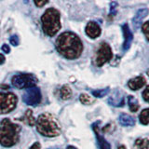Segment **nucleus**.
<instances>
[{"mask_svg": "<svg viewBox=\"0 0 149 149\" xmlns=\"http://www.w3.org/2000/svg\"><path fill=\"white\" fill-rule=\"evenodd\" d=\"M116 7H118V3L116 2H112L110 4V15L115 16L116 14Z\"/></svg>", "mask_w": 149, "mask_h": 149, "instance_id": "nucleus-25", "label": "nucleus"}, {"mask_svg": "<svg viewBox=\"0 0 149 149\" xmlns=\"http://www.w3.org/2000/svg\"><path fill=\"white\" fill-rule=\"evenodd\" d=\"M134 146L137 149H148L149 147V140L147 139H137L135 141Z\"/></svg>", "mask_w": 149, "mask_h": 149, "instance_id": "nucleus-20", "label": "nucleus"}, {"mask_svg": "<svg viewBox=\"0 0 149 149\" xmlns=\"http://www.w3.org/2000/svg\"><path fill=\"white\" fill-rule=\"evenodd\" d=\"M146 78H144V77L139 76V77L130 79L128 82V87L132 91H138L146 85Z\"/></svg>", "mask_w": 149, "mask_h": 149, "instance_id": "nucleus-14", "label": "nucleus"}, {"mask_svg": "<svg viewBox=\"0 0 149 149\" xmlns=\"http://www.w3.org/2000/svg\"><path fill=\"white\" fill-rule=\"evenodd\" d=\"M5 62H6V58H5L4 54L0 53V65H2L3 63H5Z\"/></svg>", "mask_w": 149, "mask_h": 149, "instance_id": "nucleus-30", "label": "nucleus"}, {"mask_svg": "<svg viewBox=\"0 0 149 149\" xmlns=\"http://www.w3.org/2000/svg\"><path fill=\"white\" fill-rule=\"evenodd\" d=\"M112 58H113V52H112L110 45L106 43V42H102V43H101L99 49H98L95 54L96 65L99 67H102L104 63L111 61Z\"/></svg>", "mask_w": 149, "mask_h": 149, "instance_id": "nucleus-7", "label": "nucleus"}, {"mask_svg": "<svg viewBox=\"0 0 149 149\" xmlns=\"http://www.w3.org/2000/svg\"><path fill=\"white\" fill-rule=\"evenodd\" d=\"M12 85L19 88V90H22V88H30L36 87L37 83V78L32 74H15L11 79Z\"/></svg>", "mask_w": 149, "mask_h": 149, "instance_id": "nucleus-5", "label": "nucleus"}, {"mask_svg": "<svg viewBox=\"0 0 149 149\" xmlns=\"http://www.w3.org/2000/svg\"><path fill=\"white\" fill-rule=\"evenodd\" d=\"M36 130L45 137H56L61 133V126L57 118L49 113L39 115L36 121Z\"/></svg>", "mask_w": 149, "mask_h": 149, "instance_id": "nucleus-3", "label": "nucleus"}, {"mask_svg": "<svg viewBox=\"0 0 149 149\" xmlns=\"http://www.w3.org/2000/svg\"><path fill=\"white\" fill-rule=\"evenodd\" d=\"M1 49H2L3 52L7 53V54L10 52V48H9V46H8V45H7V44H4V45L2 46Z\"/></svg>", "mask_w": 149, "mask_h": 149, "instance_id": "nucleus-28", "label": "nucleus"}, {"mask_svg": "<svg viewBox=\"0 0 149 149\" xmlns=\"http://www.w3.org/2000/svg\"><path fill=\"white\" fill-rule=\"evenodd\" d=\"M21 120L23 121L25 124L31 126V127H33V126L36 125V119L35 118V116H33V112H32L31 109L26 110L24 116H23L22 118H21Z\"/></svg>", "mask_w": 149, "mask_h": 149, "instance_id": "nucleus-16", "label": "nucleus"}, {"mask_svg": "<svg viewBox=\"0 0 149 149\" xmlns=\"http://www.w3.org/2000/svg\"><path fill=\"white\" fill-rule=\"evenodd\" d=\"M99 124H100V121H97V122L92 124V130L95 133L98 147H99V149H111L110 143L107 142L104 139V137L102 136L99 132Z\"/></svg>", "mask_w": 149, "mask_h": 149, "instance_id": "nucleus-9", "label": "nucleus"}, {"mask_svg": "<svg viewBox=\"0 0 149 149\" xmlns=\"http://www.w3.org/2000/svg\"><path fill=\"white\" fill-rule=\"evenodd\" d=\"M142 31L143 33L144 36L147 39V41H149V21L146 22L142 26Z\"/></svg>", "mask_w": 149, "mask_h": 149, "instance_id": "nucleus-23", "label": "nucleus"}, {"mask_svg": "<svg viewBox=\"0 0 149 149\" xmlns=\"http://www.w3.org/2000/svg\"><path fill=\"white\" fill-rule=\"evenodd\" d=\"M49 3V1H43V0H41V1H35V5L37 7V8H41L45 6Z\"/></svg>", "mask_w": 149, "mask_h": 149, "instance_id": "nucleus-27", "label": "nucleus"}, {"mask_svg": "<svg viewBox=\"0 0 149 149\" xmlns=\"http://www.w3.org/2000/svg\"><path fill=\"white\" fill-rule=\"evenodd\" d=\"M9 42H10V44L14 47H17L19 45V42H20V40H19V37L17 35H13L10 36V38H9Z\"/></svg>", "mask_w": 149, "mask_h": 149, "instance_id": "nucleus-24", "label": "nucleus"}, {"mask_svg": "<svg viewBox=\"0 0 149 149\" xmlns=\"http://www.w3.org/2000/svg\"><path fill=\"white\" fill-rule=\"evenodd\" d=\"M148 13H149V9L146 8H140L136 12L135 16L132 19V24H133V28L135 30H137L138 28L141 26L142 22L143 21V19L148 15Z\"/></svg>", "mask_w": 149, "mask_h": 149, "instance_id": "nucleus-12", "label": "nucleus"}, {"mask_svg": "<svg viewBox=\"0 0 149 149\" xmlns=\"http://www.w3.org/2000/svg\"><path fill=\"white\" fill-rule=\"evenodd\" d=\"M108 102H109L110 105L115 106V107L123 106L124 104H125V100H124L123 94L119 91H115L113 94L109 97Z\"/></svg>", "mask_w": 149, "mask_h": 149, "instance_id": "nucleus-13", "label": "nucleus"}, {"mask_svg": "<svg viewBox=\"0 0 149 149\" xmlns=\"http://www.w3.org/2000/svg\"><path fill=\"white\" fill-rule=\"evenodd\" d=\"M41 23L43 32L49 36H54L61 29V14L54 8H47L41 16Z\"/></svg>", "mask_w": 149, "mask_h": 149, "instance_id": "nucleus-4", "label": "nucleus"}, {"mask_svg": "<svg viewBox=\"0 0 149 149\" xmlns=\"http://www.w3.org/2000/svg\"><path fill=\"white\" fill-rule=\"evenodd\" d=\"M17 96L12 92H0V114H8L15 109Z\"/></svg>", "mask_w": 149, "mask_h": 149, "instance_id": "nucleus-6", "label": "nucleus"}, {"mask_svg": "<svg viewBox=\"0 0 149 149\" xmlns=\"http://www.w3.org/2000/svg\"><path fill=\"white\" fill-rule=\"evenodd\" d=\"M85 32H86V35L88 37H91V38H92V39H95L101 36L102 29L97 22H90L87 23L86 28H85Z\"/></svg>", "mask_w": 149, "mask_h": 149, "instance_id": "nucleus-11", "label": "nucleus"}, {"mask_svg": "<svg viewBox=\"0 0 149 149\" xmlns=\"http://www.w3.org/2000/svg\"><path fill=\"white\" fill-rule=\"evenodd\" d=\"M128 104H129V107H130V110L135 113V112H137L138 109H139V102L137 101L136 98H134L132 95H130L128 97Z\"/></svg>", "mask_w": 149, "mask_h": 149, "instance_id": "nucleus-18", "label": "nucleus"}, {"mask_svg": "<svg viewBox=\"0 0 149 149\" xmlns=\"http://www.w3.org/2000/svg\"><path fill=\"white\" fill-rule=\"evenodd\" d=\"M146 73H147V74H148V77H149V69L147 70V72H146Z\"/></svg>", "mask_w": 149, "mask_h": 149, "instance_id": "nucleus-33", "label": "nucleus"}, {"mask_svg": "<svg viewBox=\"0 0 149 149\" xmlns=\"http://www.w3.org/2000/svg\"><path fill=\"white\" fill-rule=\"evenodd\" d=\"M121 28H122L123 36H124V42H123L122 49L124 51H127L130 49V46H132V40H133V35L130 29V26L128 23H124V24L121 26Z\"/></svg>", "mask_w": 149, "mask_h": 149, "instance_id": "nucleus-10", "label": "nucleus"}, {"mask_svg": "<svg viewBox=\"0 0 149 149\" xmlns=\"http://www.w3.org/2000/svg\"><path fill=\"white\" fill-rule=\"evenodd\" d=\"M29 149H41V146H40V143L38 142H36V143H34L32 144Z\"/></svg>", "mask_w": 149, "mask_h": 149, "instance_id": "nucleus-29", "label": "nucleus"}, {"mask_svg": "<svg viewBox=\"0 0 149 149\" xmlns=\"http://www.w3.org/2000/svg\"><path fill=\"white\" fill-rule=\"evenodd\" d=\"M56 49L68 60H74L81 56L83 43L79 36L73 32H63L56 39Z\"/></svg>", "mask_w": 149, "mask_h": 149, "instance_id": "nucleus-1", "label": "nucleus"}, {"mask_svg": "<svg viewBox=\"0 0 149 149\" xmlns=\"http://www.w3.org/2000/svg\"><path fill=\"white\" fill-rule=\"evenodd\" d=\"M139 120L140 123L143 125L149 124V108H146L141 112L139 116Z\"/></svg>", "mask_w": 149, "mask_h": 149, "instance_id": "nucleus-19", "label": "nucleus"}, {"mask_svg": "<svg viewBox=\"0 0 149 149\" xmlns=\"http://www.w3.org/2000/svg\"><path fill=\"white\" fill-rule=\"evenodd\" d=\"M72 90L68 85H64L60 90V96L63 100H69L72 97Z\"/></svg>", "mask_w": 149, "mask_h": 149, "instance_id": "nucleus-17", "label": "nucleus"}, {"mask_svg": "<svg viewBox=\"0 0 149 149\" xmlns=\"http://www.w3.org/2000/svg\"><path fill=\"white\" fill-rule=\"evenodd\" d=\"M118 149H126L125 146H123V144H121V146H118Z\"/></svg>", "mask_w": 149, "mask_h": 149, "instance_id": "nucleus-32", "label": "nucleus"}, {"mask_svg": "<svg viewBox=\"0 0 149 149\" xmlns=\"http://www.w3.org/2000/svg\"><path fill=\"white\" fill-rule=\"evenodd\" d=\"M79 100H80V102L85 105H90L94 102V99H93L92 97H91L90 95L86 94V93H82V94H80V96H79Z\"/></svg>", "mask_w": 149, "mask_h": 149, "instance_id": "nucleus-22", "label": "nucleus"}, {"mask_svg": "<svg viewBox=\"0 0 149 149\" xmlns=\"http://www.w3.org/2000/svg\"><path fill=\"white\" fill-rule=\"evenodd\" d=\"M110 91V88L107 87L105 88H102V90H96V91H91V94L96 97V98H102L106 96L107 94L109 93Z\"/></svg>", "mask_w": 149, "mask_h": 149, "instance_id": "nucleus-21", "label": "nucleus"}, {"mask_svg": "<svg viewBox=\"0 0 149 149\" xmlns=\"http://www.w3.org/2000/svg\"><path fill=\"white\" fill-rule=\"evenodd\" d=\"M42 100V95L39 88L34 87L27 88L22 94V101L27 105L36 106L38 105Z\"/></svg>", "mask_w": 149, "mask_h": 149, "instance_id": "nucleus-8", "label": "nucleus"}, {"mask_svg": "<svg viewBox=\"0 0 149 149\" xmlns=\"http://www.w3.org/2000/svg\"><path fill=\"white\" fill-rule=\"evenodd\" d=\"M66 149H77V147H74V146H68L67 147H66Z\"/></svg>", "mask_w": 149, "mask_h": 149, "instance_id": "nucleus-31", "label": "nucleus"}, {"mask_svg": "<svg viewBox=\"0 0 149 149\" xmlns=\"http://www.w3.org/2000/svg\"><path fill=\"white\" fill-rule=\"evenodd\" d=\"M143 99L146 101V102H149V86H147L146 88L143 90V93H142Z\"/></svg>", "mask_w": 149, "mask_h": 149, "instance_id": "nucleus-26", "label": "nucleus"}, {"mask_svg": "<svg viewBox=\"0 0 149 149\" xmlns=\"http://www.w3.org/2000/svg\"><path fill=\"white\" fill-rule=\"evenodd\" d=\"M118 121L120 125L124 126V127H132L135 125L134 118L128 114H121L118 118Z\"/></svg>", "mask_w": 149, "mask_h": 149, "instance_id": "nucleus-15", "label": "nucleus"}, {"mask_svg": "<svg viewBox=\"0 0 149 149\" xmlns=\"http://www.w3.org/2000/svg\"><path fill=\"white\" fill-rule=\"evenodd\" d=\"M21 126L9 118H4L0 122V144L4 147H11L20 140Z\"/></svg>", "mask_w": 149, "mask_h": 149, "instance_id": "nucleus-2", "label": "nucleus"}]
</instances>
